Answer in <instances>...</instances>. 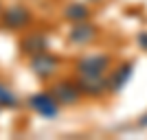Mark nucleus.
<instances>
[{
  "instance_id": "obj_3",
  "label": "nucleus",
  "mask_w": 147,
  "mask_h": 140,
  "mask_svg": "<svg viewBox=\"0 0 147 140\" xmlns=\"http://www.w3.org/2000/svg\"><path fill=\"white\" fill-rule=\"evenodd\" d=\"M57 66H59L57 57L55 55H49L46 50L33 55V59H31V72L35 74V77H40V79H49L51 74H55Z\"/></svg>"
},
{
  "instance_id": "obj_4",
  "label": "nucleus",
  "mask_w": 147,
  "mask_h": 140,
  "mask_svg": "<svg viewBox=\"0 0 147 140\" xmlns=\"http://www.w3.org/2000/svg\"><path fill=\"white\" fill-rule=\"evenodd\" d=\"M0 20H2V24L7 26V29H11V31H18L22 29V26H26L31 22V11L26 9V7H9L7 11L0 13Z\"/></svg>"
},
{
  "instance_id": "obj_7",
  "label": "nucleus",
  "mask_w": 147,
  "mask_h": 140,
  "mask_svg": "<svg viewBox=\"0 0 147 140\" xmlns=\"http://www.w3.org/2000/svg\"><path fill=\"white\" fill-rule=\"evenodd\" d=\"M94 37H97V29L92 24H86V22H77V24L70 29V33H68V40L73 44H79V46L90 44Z\"/></svg>"
},
{
  "instance_id": "obj_9",
  "label": "nucleus",
  "mask_w": 147,
  "mask_h": 140,
  "mask_svg": "<svg viewBox=\"0 0 147 140\" xmlns=\"http://www.w3.org/2000/svg\"><path fill=\"white\" fill-rule=\"evenodd\" d=\"M88 15H90V9L81 2H73L64 9V18L70 20V22H86Z\"/></svg>"
},
{
  "instance_id": "obj_2",
  "label": "nucleus",
  "mask_w": 147,
  "mask_h": 140,
  "mask_svg": "<svg viewBox=\"0 0 147 140\" xmlns=\"http://www.w3.org/2000/svg\"><path fill=\"white\" fill-rule=\"evenodd\" d=\"M29 105H31L33 112H37V114L44 116V118H55L57 107H59V103L55 101V96H53L51 92H37V94H33V96L29 98Z\"/></svg>"
},
{
  "instance_id": "obj_8",
  "label": "nucleus",
  "mask_w": 147,
  "mask_h": 140,
  "mask_svg": "<svg viewBox=\"0 0 147 140\" xmlns=\"http://www.w3.org/2000/svg\"><path fill=\"white\" fill-rule=\"evenodd\" d=\"M46 48H49V40L42 33H33L22 40V50L26 55H37V53H44Z\"/></svg>"
},
{
  "instance_id": "obj_5",
  "label": "nucleus",
  "mask_w": 147,
  "mask_h": 140,
  "mask_svg": "<svg viewBox=\"0 0 147 140\" xmlns=\"http://www.w3.org/2000/svg\"><path fill=\"white\" fill-rule=\"evenodd\" d=\"M51 94L55 96V101L59 105H75L81 96V90L77 88V83H68V81H57L51 88Z\"/></svg>"
},
{
  "instance_id": "obj_10",
  "label": "nucleus",
  "mask_w": 147,
  "mask_h": 140,
  "mask_svg": "<svg viewBox=\"0 0 147 140\" xmlns=\"http://www.w3.org/2000/svg\"><path fill=\"white\" fill-rule=\"evenodd\" d=\"M20 101L5 83H0V107H18Z\"/></svg>"
},
{
  "instance_id": "obj_6",
  "label": "nucleus",
  "mask_w": 147,
  "mask_h": 140,
  "mask_svg": "<svg viewBox=\"0 0 147 140\" xmlns=\"http://www.w3.org/2000/svg\"><path fill=\"white\" fill-rule=\"evenodd\" d=\"M110 81H105L103 77H79L77 79V88L81 90V94H88V96H99L108 90Z\"/></svg>"
},
{
  "instance_id": "obj_1",
  "label": "nucleus",
  "mask_w": 147,
  "mask_h": 140,
  "mask_svg": "<svg viewBox=\"0 0 147 140\" xmlns=\"http://www.w3.org/2000/svg\"><path fill=\"white\" fill-rule=\"evenodd\" d=\"M108 64H110L108 55H90L77 61V72L79 77H103Z\"/></svg>"
},
{
  "instance_id": "obj_11",
  "label": "nucleus",
  "mask_w": 147,
  "mask_h": 140,
  "mask_svg": "<svg viewBox=\"0 0 147 140\" xmlns=\"http://www.w3.org/2000/svg\"><path fill=\"white\" fill-rule=\"evenodd\" d=\"M132 74V68L129 66H123V72L119 70L114 77L110 79V85H112V90H121L123 85H125V81H127V77Z\"/></svg>"
}]
</instances>
